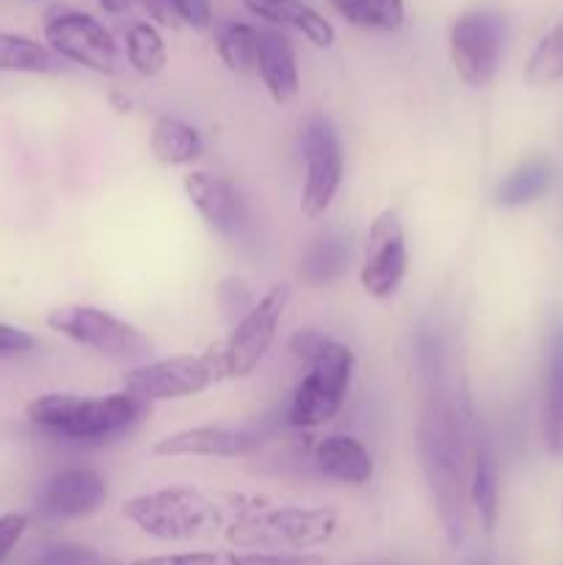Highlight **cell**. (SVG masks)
<instances>
[{
    "label": "cell",
    "mask_w": 563,
    "mask_h": 565,
    "mask_svg": "<svg viewBox=\"0 0 563 565\" xmlns=\"http://www.w3.org/2000/svg\"><path fill=\"white\" fill-rule=\"evenodd\" d=\"M417 461L431 502L453 550L467 539L469 447L461 408L436 384L417 423Z\"/></svg>",
    "instance_id": "cell-1"
},
{
    "label": "cell",
    "mask_w": 563,
    "mask_h": 565,
    "mask_svg": "<svg viewBox=\"0 0 563 565\" xmlns=\"http://www.w3.org/2000/svg\"><path fill=\"white\" fill-rule=\"evenodd\" d=\"M147 412L149 403L138 401L125 390L94 397L47 392L25 406L28 423L66 441L110 439L141 423Z\"/></svg>",
    "instance_id": "cell-2"
},
{
    "label": "cell",
    "mask_w": 563,
    "mask_h": 565,
    "mask_svg": "<svg viewBox=\"0 0 563 565\" xmlns=\"http://www.w3.org/2000/svg\"><path fill=\"white\" fill-rule=\"evenodd\" d=\"M337 527H340V513L334 508L246 505L226 524L224 539L235 550L296 555V552L329 544Z\"/></svg>",
    "instance_id": "cell-3"
},
{
    "label": "cell",
    "mask_w": 563,
    "mask_h": 565,
    "mask_svg": "<svg viewBox=\"0 0 563 565\" xmlns=\"http://www.w3.org/2000/svg\"><path fill=\"white\" fill-rule=\"evenodd\" d=\"M121 513L144 535L166 544L210 539L230 524L226 505L193 486H169V489L138 494L121 505Z\"/></svg>",
    "instance_id": "cell-4"
},
{
    "label": "cell",
    "mask_w": 563,
    "mask_h": 565,
    "mask_svg": "<svg viewBox=\"0 0 563 565\" xmlns=\"http://www.w3.org/2000/svg\"><path fill=\"white\" fill-rule=\"evenodd\" d=\"M353 375V351L326 337L315 356L307 362V375L298 381L287 406V425L293 428H320L331 423L346 406Z\"/></svg>",
    "instance_id": "cell-5"
},
{
    "label": "cell",
    "mask_w": 563,
    "mask_h": 565,
    "mask_svg": "<svg viewBox=\"0 0 563 565\" xmlns=\"http://www.w3.org/2000/svg\"><path fill=\"white\" fill-rule=\"evenodd\" d=\"M226 379L224 351L221 342L210 345L204 353H180V356L158 359L132 367L125 373L121 386L132 397L144 403H166V401H185L208 392L210 386L221 384Z\"/></svg>",
    "instance_id": "cell-6"
},
{
    "label": "cell",
    "mask_w": 563,
    "mask_h": 565,
    "mask_svg": "<svg viewBox=\"0 0 563 565\" xmlns=\"http://www.w3.org/2000/svg\"><path fill=\"white\" fill-rule=\"evenodd\" d=\"M47 326L75 345L116 362H141L152 351V342L136 326L88 303H64L50 309Z\"/></svg>",
    "instance_id": "cell-7"
},
{
    "label": "cell",
    "mask_w": 563,
    "mask_h": 565,
    "mask_svg": "<svg viewBox=\"0 0 563 565\" xmlns=\"http://www.w3.org/2000/svg\"><path fill=\"white\" fill-rule=\"evenodd\" d=\"M447 47L453 70L467 86H489L497 77L506 50V17L495 9L467 11L453 22Z\"/></svg>",
    "instance_id": "cell-8"
},
{
    "label": "cell",
    "mask_w": 563,
    "mask_h": 565,
    "mask_svg": "<svg viewBox=\"0 0 563 565\" xmlns=\"http://www.w3.org/2000/svg\"><path fill=\"white\" fill-rule=\"evenodd\" d=\"M290 285H285V281L274 285L257 303L248 307V312L237 320L230 337L221 340L226 379H246L268 356L270 345H274L276 334H279L282 318H285L287 307H290Z\"/></svg>",
    "instance_id": "cell-9"
},
{
    "label": "cell",
    "mask_w": 563,
    "mask_h": 565,
    "mask_svg": "<svg viewBox=\"0 0 563 565\" xmlns=\"http://www.w3.org/2000/svg\"><path fill=\"white\" fill-rule=\"evenodd\" d=\"M304 185L301 213L307 218H320L331 210L346 177V152L337 127L323 116H312L301 132Z\"/></svg>",
    "instance_id": "cell-10"
},
{
    "label": "cell",
    "mask_w": 563,
    "mask_h": 565,
    "mask_svg": "<svg viewBox=\"0 0 563 565\" xmlns=\"http://www.w3.org/2000/svg\"><path fill=\"white\" fill-rule=\"evenodd\" d=\"M44 39L59 58L72 61L83 70H92L97 75H119L121 72L114 36L92 14L64 11V14L50 17L44 25Z\"/></svg>",
    "instance_id": "cell-11"
},
{
    "label": "cell",
    "mask_w": 563,
    "mask_h": 565,
    "mask_svg": "<svg viewBox=\"0 0 563 565\" xmlns=\"http://www.w3.org/2000/svg\"><path fill=\"white\" fill-rule=\"evenodd\" d=\"M408 270L406 232L395 210H384L368 230V248H364L359 281L370 298L386 301L397 292Z\"/></svg>",
    "instance_id": "cell-12"
},
{
    "label": "cell",
    "mask_w": 563,
    "mask_h": 565,
    "mask_svg": "<svg viewBox=\"0 0 563 565\" xmlns=\"http://www.w3.org/2000/svg\"><path fill=\"white\" fill-rule=\"evenodd\" d=\"M105 500H108V486L97 469L70 467L44 480L36 497V511L47 522H72L97 513Z\"/></svg>",
    "instance_id": "cell-13"
},
{
    "label": "cell",
    "mask_w": 563,
    "mask_h": 565,
    "mask_svg": "<svg viewBox=\"0 0 563 565\" xmlns=\"http://www.w3.org/2000/svg\"><path fill=\"white\" fill-rule=\"evenodd\" d=\"M263 436L254 428H230V425H199L163 436L152 445L158 458H241L259 450Z\"/></svg>",
    "instance_id": "cell-14"
},
{
    "label": "cell",
    "mask_w": 563,
    "mask_h": 565,
    "mask_svg": "<svg viewBox=\"0 0 563 565\" xmlns=\"http://www.w3.org/2000/svg\"><path fill=\"white\" fill-rule=\"evenodd\" d=\"M185 188L188 202L193 204L199 215L213 226L215 232L226 237L241 235L243 221H246V210H243L241 196H237L235 188L219 174H210V171H191L182 180Z\"/></svg>",
    "instance_id": "cell-15"
},
{
    "label": "cell",
    "mask_w": 563,
    "mask_h": 565,
    "mask_svg": "<svg viewBox=\"0 0 563 565\" xmlns=\"http://www.w3.org/2000/svg\"><path fill=\"white\" fill-rule=\"evenodd\" d=\"M467 497L478 513L480 527L491 533L500 516V461L495 445L480 428L472 430V445H469Z\"/></svg>",
    "instance_id": "cell-16"
},
{
    "label": "cell",
    "mask_w": 563,
    "mask_h": 565,
    "mask_svg": "<svg viewBox=\"0 0 563 565\" xmlns=\"http://www.w3.org/2000/svg\"><path fill=\"white\" fill-rule=\"evenodd\" d=\"M315 469L342 486H368L375 472L373 456L359 439L346 434L326 436L315 447Z\"/></svg>",
    "instance_id": "cell-17"
},
{
    "label": "cell",
    "mask_w": 563,
    "mask_h": 565,
    "mask_svg": "<svg viewBox=\"0 0 563 565\" xmlns=\"http://www.w3.org/2000/svg\"><path fill=\"white\" fill-rule=\"evenodd\" d=\"M254 70L259 72L265 92L270 94L276 105H287L296 99L298 88H301L298 61L293 53V44L279 31H259L257 66Z\"/></svg>",
    "instance_id": "cell-18"
},
{
    "label": "cell",
    "mask_w": 563,
    "mask_h": 565,
    "mask_svg": "<svg viewBox=\"0 0 563 565\" xmlns=\"http://www.w3.org/2000/svg\"><path fill=\"white\" fill-rule=\"evenodd\" d=\"M544 445L552 458H563V323L550 329L544 367Z\"/></svg>",
    "instance_id": "cell-19"
},
{
    "label": "cell",
    "mask_w": 563,
    "mask_h": 565,
    "mask_svg": "<svg viewBox=\"0 0 563 565\" xmlns=\"http://www.w3.org/2000/svg\"><path fill=\"white\" fill-rule=\"evenodd\" d=\"M243 6L252 14H257L259 20L304 33L315 47L326 50L334 44V28H331V22L323 14H318L312 6L304 3V0H243Z\"/></svg>",
    "instance_id": "cell-20"
},
{
    "label": "cell",
    "mask_w": 563,
    "mask_h": 565,
    "mask_svg": "<svg viewBox=\"0 0 563 565\" xmlns=\"http://www.w3.org/2000/svg\"><path fill=\"white\" fill-rule=\"evenodd\" d=\"M149 152L160 166L177 169V166H191L193 160L202 158L204 143L193 125L177 116H160L149 130Z\"/></svg>",
    "instance_id": "cell-21"
},
{
    "label": "cell",
    "mask_w": 563,
    "mask_h": 565,
    "mask_svg": "<svg viewBox=\"0 0 563 565\" xmlns=\"http://www.w3.org/2000/svg\"><path fill=\"white\" fill-rule=\"evenodd\" d=\"M130 565H326L320 555H268V552H180V555L141 557Z\"/></svg>",
    "instance_id": "cell-22"
},
{
    "label": "cell",
    "mask_w": 563,
    "mask_h": 565,
    "mask_svg": "<svg viewBox=\"0 0 563 565\" xmlns=\"http://www.w3.org/2000/svg\"><path fill=\"white\" fill-rule=\"evenodd\" d=\"M348 259H351V246H348V237L329 232V235H320L312 246L307 248L301 259V279L309 287H323L331 281L340 279L348 270Z\"/></svg>",
    "instance_id": "cell-23"
},
{
    "label": "cell",
    "mask_w": 563,
    "mask_h": 565,
    "mask_svg": "<svg viewBox=\"0 0 563 565\" xmlns=\"http://www.w3.org/2000/svg\"><path fill=\"white\" fill-rule=\"evenodd\" d=\"M61 70V58L36 39L0 31V72H28V75H53Z\"/></svg>",
    "instance_id": "cell-24"
},
{
    "label": "cell",
    "mask_w": 563,
    "mask_h": 565,
    "mask_svg": "<svg viewBox=\"0 0 563 565\" xmlns=\"http://www.w3.org/2000/svg\"><path fill=\"white\" fill-rule=\"evenodd\" d=\"M552 185V166L546 160H528L517 166L506 180L497 185L495 199L500 207H524L544 196Z\"/></svg>",
    "instance_id": "cell-25"
},
{
    "label": "cell",
    "mask_w": 563,
    "mask_h": 565,
    "mask_svg": "<svg viewBox=\"0 0 563 565\" xmlns=\"http://www.w3.org/2000/svg\"><path fill=\"white\" fill-rule=\"evenodd\" d=\"M337 14L364 31H397L406 20L403 0H329Z\"/></svg>",
    "instance_id": "cell-26"
},
{
    "label": "cell",
    "mask_w": 563,
    "mask_h": 565,
    "mask_svg": "<svg viewBox=\"0 0 563 565\" xmlns=\"http://www.w3.org/2000/svg\"><path fill=\"white\" fill-rule=\"evenodd\" d=\"M125 53L127 64L132 66V72H138L141 77H155L166 70V42L158 33V28L149 25V22H132L125 33Z\"/></svg>",
    "instance_id": "cell-27"
},
{
    "label": "cell",
    "mask_w": 563,
    "mask_h": 565,
    "mask_svg": "<svg viewBox=\"0 0 563 565\" xmlns=\"http://www.w3.org/2000/svg\"><path fill=\"white\" fill-rule=\"evenodd\" d=\"M259 31L246 22H224L215 28V50L232 72H252L257 66Z\"/></svg>",
    "instance_id": "cell-28"
},
{
    "label": "cell",
    "mask_w": 563,
    "mask_h": 565,
    "mask_svg": "<svg viewBox=\"0 0 563 565\" xmlns=\"http://www.w3.org/2000/svg\"><path fill=\"white\" fill-rule=\"evenodd\" d=\"M524 81L530 86H552L563 81V22H557L533 47L524 64Z\"/></svg>",
    "instance_id": "cell-29"
},
{
    "label": "cell",
    "mask_w": 563,
    "mask_h": 565,
    "mask_svg": "<svg viewBox=\"0 0 563 565\" xmlns=\"http://www.w3.org/2000/svg\"><path fill=\"white\" fill-rule=\"evenodd\" d=\"M31 565H103V557L81 544H55L39 552Z\"/></svg>",
    "instance_id": "cell-30"
},
{
    "label": "cell",
    "mask_w": 563,
    "mask_h": 565,
    "mask_svg": "<svg viewBox=\"0 0 563 565\" xmlns=\"http://www.w3.org/2000/svg\"><path fill=\"white\" fill-rule=\"evenodd\" d=\"M177 17L185 25L196 28V31H208L213 25V6L210 0H171Z\"/></svg>",
    "instance_id": "cell-31"
},
{
    "label": "cell",
    "mask_w": 563,
    "mask_h": 565,
    "mask_svg": "<svg viewBox=\"0 0 563 565\" xmlns=\"http://www.w3.org/2000/svg\"><path fill=\"white\" fill-rule=\"evenodd\" d=\"M25 530H28L25 513H3V516H0V563L14 552V546L22 541Z\"/></svg>",
    "instance_id": "cell-32"
},
{
    "label": "cell",
    "mask_w": 563,
    "mask_h": 565,
    "mask_svg": "<svg viewBox=\"0 0 563 565\" xmlns=\"http://www.w3.org/2000/svg\"><path fill=\"white\" fill-rule=\"evenodd\" d=\"M33 348H36V337L0 320V356L28 353V351H33Z\"/></svg>",
    "instance_id": "cell-33"
},
{
    "label": "cell",
    "mask_w": 563,
    "mask_h": 565,
    "mask_svg": "<svg viewBox=\"0 0 563 565\" xmlns=\"http://www.w3.org/2000/svg\"><path fill=\"white\" fill-rule=\"evenodd\" d=\"M141 6L155 17V20L160 22V25H171V28L182 25L180 17H177V11H174V6H171V0H141Z\"/></svg>",
    "instance_id": "cell-34"
},
{
    "label": "cell",
    "mask_w": 563,
    "mask_h": 565,
    "mask_svg": "<svg viewBox=\"0 0 563 565\" xmlns=\"http://www.w3.org/2000/svg\"><path fill=\"white\" fill-rule=\"evenodd\" d=\"M99 6H103L108 14H125V11L130 9V0H99Z\"/></svg>",
    "instance_id": "cell-35"
},
{
    "label": "cell",
    "mask_w": 563,
    "mask_h": 565,
    "mask_svg": "<svg viewBox=\"0 0 563 565\" xmlns=\"http://www.w3.org/2000/svg\"><path fill=\"white\" fill-rule=\"evenodd\" d=\"M478 565H489V563H478Z\"/></svg>",
    "instance_id": "cell-36"
},
{
    "label": "cell",
    "mask_w": 563,
    "mask_h": 565,
    "mask_svg": "<svg viewBox=\"0 0 563 565\" xmlns=\"http://www.w3.org/2000/svg\"><path fill=\"white\" fill-rule=\"evenodd\" d=\"M357 565H368V563H357Z\"/></svg>",
    "instance_id": "cell-37"
}]
</instances>
